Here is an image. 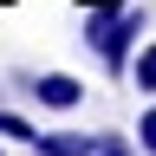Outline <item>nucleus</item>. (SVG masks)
Segmentation results:
<instances>
[{"label": "nucleus", "mask_w": 156, "mask_h": 156, "mask_svg": "<svg viewBox=\"0 0 156 156\" xmlns=\"http://www.w3.org/2000/svg\"><path fill=\"white\" fill-rule=\"evenodd\" d=\"M78 7H124V0H78Z\"/></svg>", "instance_id": "8"}, {"label": "nucleus", "mask_w": 156, "mask_h": 156, "mask_svg": "<svg viewBox=\"0 0 156 156\" xmlns=\"http://www.w3.org/2000/svg\"><path fill=\"white\" fill-rule=\"evenodd\" d=\"M143 26H150V7H136V0H124V7H85V39H91L98 65H104L111 78L130 72Z\"/></svg>", "instance_id": "1"}, {"label": "nucleus", "mask_w": 156, "mask_h": 156, "mask_svg": "<svg viewBox=\"0 0 156 156\" xmlns=\"http://www.w3.org/2000/svg\"><path fill=\"white\" fill-rule=\"evenodd\" d=\"M39 156H98V136H78V130H39Z\"/></svg>", "instance_id": "3"}, {"label": "nucleus", "mask_w": 156, "mask_h": 156, "mask_svg": "<svg viewBox=\"0 0 156 156\" xmlns=\"http://www.w3.org/2000/svg\"><path fill=\"white\" fill-rule=\"evenodd\" d=\"M20 85L33 91L39 111H78L85 104V85H78L72 72H20Z\"/></svg>", "instance_id": "2"}, {"label": "nucleus", "mask_w": 156, "mask_h": 156, "mask_svg": "<svg viewBox=\"0 0 156 156\" xmlns=\"http://www.w3.org/2000/svg\"><path fill=\"white\" fill-rule=\"evenodd\" d=\"M0 136H13V143H39V130H33V117H20L0 104Z\"/></svg>", "instance_id": "5"}, {"label": "nucleus", "mask_w": 156, "mask_h": 156, "mask_svg": "<svg viewBox=\"0 0 156 156\" xmlns=\"http://www.w3.org/2000/svg\"><path fill=\"white\" fill-rule=\"evenodd\" d=\"M136 150H143V156H156V104L136 117Z\"/></svg>", "instance_id": "6"}, {"label": "nucleus", "mask_w": 156, "mask_h": 156, "mask_svg": "<svg viewBox=\"0 0 156 156\" xmlns=\"http://www.w3.org/2000/svg\"><path fill=\"white\" fill-rule=\"evenodd\" d=\"M98 156H130V143H124L117 130H104V136H98Z\"/></svg>", "instance_id": "7"}, {"label": "nucleus", "mask_w": 156, "mask_h": 156, "mask_svg": "<svg viewBox=\"0 0 156 156\" xmlns=\"http://www.w3.org/2000/svg\"><path fill=\"white\" fill-rule=\"evenodd\" d=\"M0 7H13V0H0Z\"/></svg>", "instance_id": "9"}, {"label": "nucleus", "mask_w": 156, "mask_h": 156, "mask_svg": "<svg viewBox=\"0 0 156 156\" xmlns=\"http://www.w3.org/2000/svg\"><path fill=\"white\" fill-rule=\"evenodd\" d=\"M0 156H7V143H0Z\"/></svg>", "instance_id": "10"}, {"label": "nucleus", "mask_w": 156, "mask_h": 156, "mask_svg": "<svg viewBox=\"0 0 156 156\" xmlns=\"http://www.w3.org/2000/svg\"><path fill=\"white\" fill-rule=\"evenodd\" d=\"M130 78H136V91H150V98H156V39H143V46H136Z\"/></svg>", "instance_id": "4"}]
</instances>
